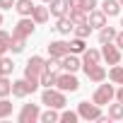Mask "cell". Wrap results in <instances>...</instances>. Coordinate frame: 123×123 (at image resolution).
I'll list each match as a JSON object with an SVG mask.
<instances>
[{"label":"cell","mask_w":123,"mask_h":123,"mask_svg":"<svg viewBox=\"0 0 123 123\" xmlns=\"http://www.w3.org/2000/svg\"><path fill=\"white\" fill-rule=\"evenodd\" d=\"M43 70H46V58L31 55V58L27 60V65H24V77H27L29 82H34V85L41 87V75H43Z\"/></svg>","instance_id":"1"},{"label":"cell","mask_w":123,"mask_h":123,"mask_svg":"<svg viewBox=\"0 0 123 123\" xmlns=\"http://www.w3.org/2000/svg\"><path fill=\"white\" fill-rule=\"evenodd\" d=\"M41 104L51 106V109H65L68 99H65V92L58 89V87H46L43 94H41Z\"/></svg>","instance_id":"2"},{"label":"cell","mask_w":123,"mask_h":123,"mask_svg":"<svg viewBox=\"0 0 123 123\" xmlns=\"http://www.w3.org/2000/svg\"><path fill=\"white\" fill-rule=\"evenodd\" d=\"M113 99H116V89H113V85H99L97 92H94V97H92V101L99 104V106H109Z\"/></svg>","instance_id":"3"},{"label":"cell","mask_w":123,"mask_h":123,"mask_svg":"<svg viewBox=\"0 0 123 123\" xmlns=\"http://www.w3.org/2000/svg\"><path fill=\"white\" fill-rule=\"evenodd\" d=\"M77 113H80V118H85V121H99L101 118V106L99 104H89V101H80L77 104Z\"/></svg>","instance_id":"4"},{"label":"cell","mask_w":123,"mask_h":123,"mask_svg":"<svg viewBox=\"0 0 123 123\" xmlns=\"http://www.w3.org/2000/svg\"><path fill=\"white\" fill-rule=\"evenodd\" d=\"M36 89H39V85L29 82L27 77H22V80H15V82H12V97H17V99H24L27 94H34Z\"/></svg>","instance_id":"5"},{"label":"cell","mask_w":123,"mask_h":123,"mask_svg":"<svg viewBox=\"0 0 123 123\" xmlns=\"http://www.w3.org/2000/svg\"><path fill=\"white\" fill-rule=\"evenodd\" d=\"M39 118H41V109H39V104H24L22 111L17 113V121H19V123H36Z\"/></svg>","instance_id":"6"},{"label":"cell","mask_w":123,"mask_h":123,"mask_svg":"<svg viewBox=\"0 0 123 123\" xmlns=\"http://www.w3.org/2000/svg\"><path fill=\"white\" fill-rule=\"evenodd\" d=\"M34 29H36V22H34L31 17H22V19L15 24V29H12V36H22V39H29V36L34 34Z\"/></svg>","instance_id":"7"},{"label":"cell","mask_w":123,"mask_h":123,"mask_svg":"<svg viewBox=\"0 0 123 123\" xmlns=\"http://www.w3.org/2000/svg\"><path fill=\"white\" fill-rule=\"evenodd\" d=\"M58 89H63V92H77L80 89V80L75 77V73H60V77H58V85H55Z\"/></svg>","instance_id":"8"},{"label":"cell","mask_w":123,"mask_h":123,"mask_svg":"<svg viewBox=\"0 0 123 123\" xmlns=\"http://www.w3.org/2000/svg\"><path fill=\"white\" fill-rule=\"evenodd\" d=\"M101 58L109 65H118L121 63V48L111 41V43H101Z\"/></svg>","instance_id":"9"},{"label":"cell","mask_w":123,"mask_h":123,"mask_svg":"<svg viewBox=\"0 0 123 123\" xmlns=\"http://www.w3.org/2000/svg\"><path fill=\"white\" fill-rule=\"evenodd\" d=\"M82 70H85V75L92 80V82H104L106 77H109V73L104 70V65H82Z\"/></svg>","instance_id":"10"},{"label":"cell","mask_w":123,"mask_h":123,"mask_svg":"<svg viewBox=\"0 0 123 123\" xmlns=\"http://www.w3.org/2000/svg\"><path fill=\"white\" fill-rule=\"evenodd\" d=\"M60 68H63L65 73H77L82 68V58H77V53H68L63 58V63H60Z\"/></svg>","instance_id":"11"},{"label":"cell","mask_w":123,"mask_h":123,"mask_svg":"<svg viewBox=\"0 0 123 123\" xmlns=\"http://www.w3.org/2000/svg\"><path fill=\"white\" fill-rule=\"evenodd\" d=\"M48 10H51L53 17H65V15L70 12V3H68V0H51V3H48Z\"/></svg>","instance_id":"12"},{"label":"cell","mask_w":123,"mask_h":123,"mask_svg":"<svg viewBox=\"0 0 123 123\" xmlns=\"http://www.w3.org/2000/svg\"><path fill=\"white\" fill-rule=\"evenodd\" d=\"M48 53L55 55V58H65L70 53V46H68V41H51L48 43Z\"/></svg>","instance_id":"13"},{"label":"cell","mask_w":123,"mask_h":123,"mask_svg":"<svg viewBox=\"0 0 123 123\" xmlns=\"http://www.w3.org/2000/svg\"><path fill=\"white\" fill-rule=\"evenodd\" d=\"M55 31H60L63 36H68V34H73V29H75V22L65 15V17H58V22H55V27H53Z\"/></svg>","instance_id":"14"},{"label":"cell","mask_w":123,"mask_h":123,"mask_svg":"<svg viewBox=\"0 0 123 123\" xmlns=\"http://www.w3.org/2000/svg\"><path fill=\"white\" fill-rule=\"evenodd\" d=\"M87 22L92 24V29H101V27H106V15H104V10H92L89 17H87Z\"/></svg>","instance_id":"15"},{"label":"cell","mask_w":123,"mask_h":123,"mask_svg":"<svg viewBox=\"0 0 123 123\" xmlns=\"http://www.w3.org/2000/svg\"><path fill=\"white\" fill-rule=\"evenodd\" d=\"M101 63V51L99 48H87L82 53V65H97Z\"/></svg>","instance_id":"16"},{"label":"cell","mask_w":123,"mask_h":123,"mask_svg":"<svg viewBox=\"0 0 123 123\" xmlns=\"http://www.w3.org/2000/svg\"><path fill=\"white\" fill-rule=\"evenodd\" d=\"M34 0H17L15 3V10H17V15L19 17H31V12H34Z\"/></svg>","instance_id":"17"},{"label":"cell","mask_w":123,"mask_h":123,"mask_svg":"<svg viewBox=\"0 0 123 123\" xmlns=\"http://www.w3.org/2000/svg\"><path fill=\"white\" fill-rule=\"evenodd\" d=\"M121 3H118V0H104V3H101V10H104V15L106 17H118L121 15Z\"/></svg>","instance_id":"18"},{"label":"cell","mask_w":123,"mask_h":123,"mask_svg":"<svg viewBox=\"0 0 123 123\" xmlns=\"http://www.w3.org/2000/svg\"><path fill=\"white\" fill-rule=\"evenodd\" d=\"M60 73H63V70H43V75H41V87H55Z\"/></svg>","instance_id":"19"},{"label":"cell","mask_w":123,"mask_h":123,"mask_svg":"<svg viewBox=\"0 0 123 123\" xmlns=\"http://www.w3.org/2000/svg\"><path fill=\"white\" fill-rule=\"evenodd\" d=\"M48 15H51V10H48L46 5H36L34 12H31V19H34L36 24H43V22H48Z\"/></svg>","instance_id":"20"},{"label":"cell","mask_w":123,"mask_h":123,"mask_svg":"<svg viewBox=\"0 0 123 123\" xmlns=\"http://www.w3.org/2000/svg\"><path fill=\"white\" fill-rule=\"evenodd\" d=\"M116 34H118V31H116L113 27H109V24L101 27V29H99V43H111V41H116Z\"/></svg>","instance_id":"21"},{"label":"cell","mask_w":123,"mask_h":123,"mask_svg":"<svg viewBox=\"0 0 123 123\" xmlns=\"http://www.w3.org/2000/svg\"><path fill=\"white\" fill-rule=\"evenodd\" d=\"M68 46H70V53H77V55H82V53L87 51V43H85V39H80V36H75L73 41H68Z\"/></svg>","instance_id":"22"},{"label":"cell","mask_w":123,"mask_h":123,"mask_svg":"<svg viewBox=\"0 0 123 123\" xmlns=\"http://www.w3.org/2000/svg\"><path fill=\"white\" fill-rule=\"evenodd\" d=\"M39 121H43V123H55V121H60V113H58V109H46V111H41V118Z\"/></svg>","instance_id":"23"},{"label":"cell","mask_w":123,"mask_h":123,"mask_svg":"<svg viewBox=\"0 0 123 123\" xmlns=\"http://www.w3.org/2000/svg\"><path fill=\"white\" fill-rule=\"evenodd\" d=\"M73 34H75V36H80V39H87V36L92 34V24H89V22H82V24H75Z\"/></svg>","instance_id":"24"},{"label":"cell","mask_w":123,"mask_h":123,"mask_svg":"<svg viewBox=\"0 0 123 123\" xmlns=\"http://www.w3.org/2000/svg\"><path fill=\"white\" fill-rule=\"evenodd\" d=\"M109 118L111 121H123V104H109Z\"/></svg>","instance_id":"25"},{"label":"cell","mask_w":123,"mask_h":123,"mask_svg":"<svg viewBox=\"0 0 123 123\" xmlns=\"http://www.w3.org/2000/svg\"><path fill=\"white\" fill-rule=\"evenodd\" d=\"M109 80L113 85H123V65H113L109 70Z\"/></svg>","instance_id":"26"},{"label":"cell","mask_w":123,"mask_h":123,"mask_svg":"<svg viewBox=\"0 0 123 123\" xmlns=\"http://www.w3.org/2000/svg\"><path fill=\"white\" fill-rule=\"evenodd\" d=\"M10 43H12V34L0 29V55H5V51H10Z\"/></svg>","instance_id":"27"},{"label":"cell","mask_w":123,"mask_h":123,"mask_svg":"<svg viewBox=\"0 0 123 123\" xmlns=\"http://www.w3.org/2000/svg\"><path fill=\"white\" fill-rule=\"evenodd\" d=\"M12 116V101L7 97H0V118H7Z\"/></svg>","instance_id":"28"},{"label":"cell","mask_w":123,"mask_h":123,"mask_svg":"<svg viewBox=\"0 0 123 123\" xmlns=\"http://www.w3.org/2000/svg\"><path fill=\"white\" fill-rule=\"evenodd\" d=\"M68 17H70L75 24H82V22H87V17H89V15H87L85 10H70V12H68Z\"/></svg>","instance_id":"29"},{"label":"cell","mask_w":123,"mask_h":123,"mask_svg":"<svg viewBox=\"0 0 123 123\" xmlns=\"http://www.w3.org/2000/svg\"><path fill=\"white\" fill-rule=\"evenodd\" d=\"M12 94V82L7 80V75L0 77V97H10Z\"/></svg>","instance_id":"30"},{"label":"cell","mask_w":123,"mask_h":123,"mask_svg":"<svg viewBox=\"0 0 123 123\" xmlns=\"http://www.w3.org/2000/svg\"><path fill=\"white\" fill-rule=\"evenodd\" d=\"M0 68H3V75H12V70H15V63H12V58H5V55H0Z\"/></svg>","instance_id":"31"},{"label":"cell","mask_w":123,"mask_h":123,"mask_svg":"<svg viewBox=\"0 0 123 123\" xmlns=\"http://www.w3.org/2000/svg\"><path fill=\"white\" fill-rule=\"evenodd\" d=\"M24 43H27V39H22V36H12L10 51H12V53H22V51H24Z\"/></svg>","instance_id":"32"},{"label":"cell","mask_w":123,"mask_h":123,"mask_svg":"<svg viewBox=\"0 0 123 123\" xmlns=\"http://www.w3.org/2000/svg\"><path fill=\"white\" fill-rule=\"evenodd\" d=\"M60 121H63V123H77L80 113L77 111H63V113H60Z\"/></svg>","instance_id":"33"},{"label":"cell","mask_w":123,"mask_h":123,"mask_svg":"<svg viewBox=\"0 0 123 123\" xmlns=\"http://www.w3.org/2000/svg\"><path fill=\"white\" fill-rule=\"evenodd\" d=\"M82 10L89 15L92 10H97V0H82Z\"/></svg>","instance_id":"34"},{"label":"cell","mask_w":123,"mask_h":123,"mask_svg":"<svg viewBox=\"0 0 123 123\" xmlns=\"http://www.w3.org/2000/svg\"><path fill=\"white\" fill-rule=\"evenodd\" d=\"M15 3H17V0H0V7H3V10H12Z\"/></svg>","instance_id":"35"},{"label":"cell","mask_w":123,"mask_h":123,"mask_svg":"<svg viewBox=\"0 0 123 123\" xmlns=\"http://www.w3.org/2000/svg\"><path fill=\"white\" fill-rule=\"evenodd\" d=\"M70 3V10H82V0H68Z\"/></svg>","instance_id":"36"},{"label":"cell","mask_w":123,"mask_h":123,"mask_svg":"<svg viewBox=\"0 0 123 123\" xmlns=\"http://www.w3.org/2000/svg\"><path fill=\"white\" fill-rule=\"evenodd\" d=\"M113 43H116L118 48H123V31H118V34H116V41H113Z\"/></svg>","instance_id":"37"},{"label":"cell","mask_w":123,"mask_h":123,"mask_svg":"<svg viewBox=\"0 0 123 123\" xmlns=\"http://www.w3.org/2000/svg\"><path fill=\"white\" fill-rule=\"evenodd\" d=\"M116 101H121V104H123V85L116 89Z\"/></svg>","instance_id":"38"},{"label":"cell","mask_w":123,"mask_h":123,"mask_svg":"<svg viewBox=\"0 0 123 123\" xmlns=\"http://www.w3.org/2000/svg\"><path fill=\"white\" fill-rule=\"evenodd\" d=\"M0 77H3V68H0Z\"/></svg>","instance_id":"39"},{"label":"cell","mask_w":123,"mask_h":123,"mask_svg":"<svg viewBox=\"0 0 123 123\" xmlns=\"http://www.w3.org/2000/svg\"><path fill=\"white\" fill-rule=\"evenodd\" d=\"M0 24H3V15H0Z\"/></svg>","instance_id":"40"},{"label":"cell","mask_w":123,"mask_h":123,"mask_svg":"<svg viewBox=\"0 0 123 123\" xmlns=\"http://www.w3.org/2000/svg\"><path fill=\"white\" fill-rule=\"evenodd\" d=\"M43 3H46V5H48V3H51V0H43Z\"/></svg>","instance_id":"41"},{"label":"cell","mask_w":123,"mask_h":123,"mask_svg":"<svg viewBox=\"0 0 123 123\" xmlns=\"http://www.w3.org/2000/svg\"><path fill=\"white\" fill-rule=\"evenodd\" d=\"M121 27H123V17H121Z\"/></svg>","instance_id":"42"},{"label":"cell","mask_w":123,"mask_h":123,"mask_svg":"<svg viewBox=\"0 0 123 123\" xmlns=\"http://www.w3.org/2000/svg\"><path fill=\"white\" fill-rule=\"evenodd\" d=\"M118 3H121V5H123V0H118Z\"/></svg>","instance_id":"43"}]
</instances>
